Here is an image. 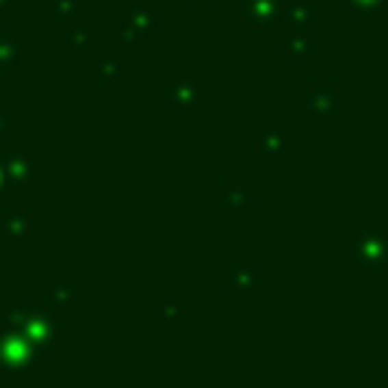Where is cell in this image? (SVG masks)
Instances as JSON below:
<instances>
[{"instance_id": "6da1fadb", "label": "cell", "mask_w": 388, "mask_h": 388, "mask_svg": "<svg viewBox=\"0 0 388 388\" xmlns=\"http://www.w3.org/2000/svg\"><path fill=\"white\" fill-rule=\"evenodd\" d=\"M352 255L358 261H364V264H379V261H385V255H388L385 234L376 228H367L364 234L355 240V246H352Z\"/></svg>"}, {"instance_id": "4fadbf2b", "label": "cell", "mask_w": 388, "mask_h": 388, "mask_svg": "<svg viewBox=\"0 0 388 388\" xmlns=\"http://www.w3.org/2000/svg\"><path fill=\"white\" fill-rule=\"evenodd\" d=\"M76 6V0H55L52 6H49V12H52V16H58V12H70Z\"/></svg>"}, {"instance_id": "9a60e30c", "label": "cell", "mask_w": 388, "mask_h": 388, "mask_svg": "<svg viewBox=\"0 0 388 388\" xmlns=\"http://www.w3.org/2000/svg\"><path fill=\"white\" fill-rule=\"evenodd\" d=\"M231 201H234L237 207H249V197H246L243 188H231Z\"/></svg>"}, {"instance_id": "30bf717a", "label": "cell", "mask_w": 388, "mask_h": 388, "mask_svg": "<svg viewBox=\"0 0 388 388\" xmlns=\"http://www.w3.org/2000/svg\"><path fill=\"white\" fill-rule=\"evenodd\" d=\"M276 149H282V131L267 128L261 133V152H276Z\"/></svg>"}, {"instance_id": "52a82bcc", "label": "cell", "mask_w": 388, "mask_h": 388, "mask_svg": "<svg viewBox=\"0 0 388 388\" xmlns=\"http://www.w3.org/2000/svg\"><path fill=\"white\" fill-rule=\"evenodd\" d=\"M152 25H155V16H152L149 10H133L131 25H125V27H133V37H140V34L152 31Z\"/></svg>"}, {"instance_id": "7c38bea8", "label": "cell", "mask_w": 388, "mask_h": 388, "mask_svg": "<svg viewBox=\"0 0 388 388\" xmlns=\"http://www.w3.org/2000/svg\"><path fill=\"white\" fill-rule=\"evenodd\" d=\"M346 6H352L355 12H373L383 6V0H346Z\"/></svg>"}, {"instance_id": "9c48e42d", "label": "cell", "mask_w": 388, "mask_h": 388, "mask_svg": "<svg viewBox=\"0 0 388 388\" xmlns=\"http://www.w3.org/2000/svg\"><path fill=\"white\" fill-rule=\"evenodd\" d=\"M307 18H309V10H307V3H300V0H292V6H288V22H292V27H300L307 25Z\"/></svg>"}, {"instance_id": "277c9868", "label": "cell", "mask_w": 388, "mask_h": 388, "mask_svg": "<svg viewBox=\"0 0 388 388\" xmlns=\"http://www.w3.org/2000/svg\"><path fill=\"white\" fill-rule=\"evenodd\" d=\"M3 176L10 182H16V185H22V182L31 179V161L25 158V155H12V158H3Z\"/></svg>"}, {"instance_id": "ffe728a7", "label": "cell", "mask_w": 388, "mask_h": 388, "mask_svg": "<svg viewBox=\"0 0 388 388\" xmlns=\"http://www.w3.org/2000/svg\"><path fill=\"white\" fill-rule=\"evenodd\" d=\"M12 3V0H0V10H6V6H10Z\"/></svg>"}, {"instance_id": "8992f818", "label": "cell", "mask_w": 388, "mask_h": 388, "mask_svg": "<svg viewBox=\"0 0 388 388\" xmlns=\"http://www.w3.org/2000/svg\"><path fill=\"white\" fill-rule=\"evenodd\" d=\"M309 107H313V112H319V116H324V112H331L337 107V97H334V88H313V97H309Z\"/></svg>"}, {"instance_id": "ac0fdd59", "label": "cell", "mask_w": 388, "mask_h": 388, "mask_svg": "<svg viewBox=\"0 0 388 388\" xmlns=\"http://www.w3.org/2000/svg\"><path fill=\"white\" fill-rule=\"evenodd\" d=\"M234 279L240 282V285H243V282H249V270H240V273H237V276H234Z\"/></svg>"}, {"instance_id": "8fae6325", "label": "cell", "mask_w": 388, "mask_h": 388, "mask_svg": "<svg viewBox=\"0 0 388 388\" xmlns=\"http://www.w3.org/2000/svg\"><path fill=\"white\" fill-rule=\"evenodd\" d=\"M307 37H288L285 40V55H288V58H300V55H307Z\"/></svg>"}, {"instance_id": "d6986e66", "label": "cell", "mask_w": 388, "mask_h": 388, "mask_svg": "<svg viewBox=\"0 0 388 388\" xmlns=\"http://www.w3.org/2000/svg\"><path fill=\"white\" fill-rule=\"evenodd\" d=\"M3 131H6V116L0 112V133H3Z\"/></svg>"}, {"instance_id": "7a4b0ae2", "label": "cell", "mask_w": 388, "mask_h": 388, "mask_svg": "<svg viewBox=\"0 0 388 388\" xmlns=\"http://www.w3.org/2000/svg\"><path fill=\"white\" fill-rule=\"evenodd\" d=\"M25 319H22V331L27 334V340L40 343V346H52L55 343V324L46 313L40 309H25Z\"/></svg>"}, {"instance_id": "3957f363", "label": "cell", "mask_w": 388, "mask_h": 388, "mask_svg": "<svg viewBox=\"0 0 388 388\" xmlns=\"http://www.w3.org/2000/svg\"><path fill=\"white\" fill-rule=\"evenodd\" d=\"M243 12L249 18H255L258 25H273L279 18V0H246Z\"/></svg>"}, {"instance_id": "5bb4252c", "label": "cell", "mask_w": 388, "mask_h": 388, "mask_svg": "<svg viewBox=\"0 0 388 388\" xmlns=\"http://www.w3.org/2000/svg\"><path fill=\"white\" fill-rule=\"evenodd\" d=\"M52 300L55 303H70V285H58L52 292Z\"/></svg>"}, {"instance_id": "e0dca14e", "label": "cell", "mask_w": 388, "mask_h": 388, "mask_svg": "<svg viewBox=\"0 0 388 388\" xmlns=\"http://www.w3.org/2000/svg\"><path fill=\"white\" fill-rule=\"evenodd\" d=\"M118 64H116V61H103V70H107V79H109V76H112V70H116Z\"/></svg>"}, {"instance_id": "2e32d148", "label": "cell", "mask_w": 388, "mask_h": 388, "mask_svg": "<svg viewBox=\"0 0 388 388\" xmlns=\"http://www.w3.org/2000/svg\"><path fill=\"white\" fill-rule=\"evenodd\" d=\"M70 43H76V46H79V43H88V31H76L73 37H70Z\"/></svg>"}, {"instance_id": "5b68a950", "label": "cell", "mask_w": 388, "mask_h": 388, "mask_svg": "<svg viewBox=\"0 0 388 388\" xmlns=\"http://www.w3.org/2000/svg\"><path fill=\"white\" fill-rule=\"evenodd\" d=\"M197 101H201V88H197L194 82L182 79L173 86V101H170L173 109H188V107H194Z\"/></svg>"}, {"instance_id": "ba28073f", "label": "cell", "mask_w": 388, "mask_h": 388, "mask_svg": "<svg viewBox=\"0 0 388 388\" xmlns=\"http://www.w3.org/2000/svg\"><path fill=\"white\" fill-rule=\"evenodd\" d=\"M6 231H10V234H27V231H31V216H27L25 209L10 213L6 216Z\"/></svg>"}]
</instances>
